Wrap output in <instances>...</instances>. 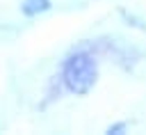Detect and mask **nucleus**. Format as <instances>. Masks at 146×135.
<instances>
[{
    "label": "nucleus",
    "instance_id": "nucleus-1",
    "mask_svg": "<svg viewBox=\"0 0 146 135\" xmlns=\"http://www.w3.org/2000/svg\"><path fill=\"white\" fill-rule=\"evenodd\" d=\"M59 80L66 92L71 94H89L98 80V62L87 50H75L62 62Z\"/></svg>",
    "mask_w": 146,
    "mask_h": 135
},
{
    "label": "nucleus",
    "instance_id": "nucleus-2",
    "mask_svg": "<svg viewBox=\"0 0 146 135\" xmlns=\"http://www.w3.org/2000/svg\"><path fill=\"white\" fill-rule=\"evenodd\" d=\"M52 7L50 0H23L21 2V14L23 16H39Z\"/></svg>",
    "mask_w": 146,
    "mask_h": 135
},
{
    "label": "nucleus",
    "instance_id": "nucleus-3",
    "mask_svg": "<svg viewBox=\"0 0 146 135\" xmlns=\"http://www.w3.org/2000/svg\"><path fill=\"white\" fill-rule=\"evenodd\" d=\"M125 128H128V124H125V121H119V124H112V126H107V133H110V135H121Z\"/></svg>",
    "mask_w": 146,
    "mask_h": 135
}]
</instances>
